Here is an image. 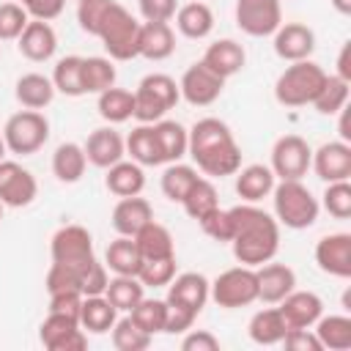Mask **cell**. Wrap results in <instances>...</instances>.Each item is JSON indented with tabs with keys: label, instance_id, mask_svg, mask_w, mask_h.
<instances>
[{
	"label": "cell",
	"instance_id": "1",
	"mask_svg": "<svg viewBox=\"0 0 351 351\" xmlns=\"http://www.w3.org/2000/svg\"><path fill=\"white\" fill-rule=\"evenodd\" d=\"M77 22L88 36L101 38L110 60L137 58L140 22L118 0H82L77 5Z\"/></svg>",
	"mask_w": 351,
	"mask_h": 351
},
{
	"label": "cell",
	"instance_id": "2",
	"mask_svg": "<svg viewBox=\"0 0 351 351\" xmlns=\"http://www.w3.org/2000/svg\"><path fill=\"white\" fill-rule=\"evenodd\" d=\"M230 219H233V236H230V247H233V258L241 266H261L266 261H271L280 250V222L258 208L255 203H241L230 208Z\"/></svg>",
	"mask_w": 351,
	"mask_h": 351
},
{
	"label": "cell",
	"instance_id": "3",
	"mask_svg": "<svg viewBox=\"0 0 351 351\" xmlns=\"http://www.w3.org/2000/svg\"><path fill=\"white\" fill-rule=\"evenodd\" d=\"M186 154L192 156L197 170L211 178L233 176L241 167V148L230 126L219 118H200L192 123Z\"/></svg>",
	"mask_w": 351,
	"mask_h": 351
},
{
	"label": "cell",
	"instance_id": "4",
	"mask_svg": "<svg viewBox=\"0 0 351 351\" xmlns=\"http://www.w3.org/2000/svg\"><path fill=\"white\" fill-rule=\"evenodd\" d=\"M49 252H52V263H58V266H63L80 277L82 296L104 293L110 277H107L104 263H99L93 255V239H90L88 228H82V225L58 228L52 233Z\"/></svg>",
	"mask_w": 351,
	"mask_h": 351
},
{
	"label": "cell",
	"instance_id": "5",
	"mask_svg": "<svg viewBox=\"0 0 351 351\" xmlns=\"http://www.w3.org/2000/svg\"><path fill=\"white\" fill-rule=\"evenodd\" d=\"M274 200V219L291 230H304L315 225L321 203L302 181H280L271 189Z\"/></svg>",
	"mask_w": 351,
	"mask_h": 351
},
{
	"label": "cell",
	"instance_id": "6",
	"mask_svg": "<svg viewBox=\"0 0 351 351\" xmlns=\"http://www.w3.org/2000/svg\"><path fill=\"white\" fill-rule=\"evenodd\" d=\"M324 82H326V71L318 63H313L310 58L296 60L277 77L274 99L282 107H304V104H313V99L324 88Z\"/></svg>",
	"mask_w": 351,
	"mask_h": 351
},
{
	"label": "cell",
	"instance_id": "7",
	"mask_svg": "<svg viewBox=\"0 0 351 351\" xmlns=\"http://www.w3.org/2000/svg\"><path fill=\"white\" fill-rule=\"evenodd\" d=\"M178 99H181L178 82L170 74L154 71L143 77L134 90V118L140 123H156L178 104Z\"/></svg>",
	"mask_w": 351,
	"mask_h": 351
},
{
	"label": "cell",
	"instance_id": "8",
	"mask_svg": "<svg viewBox=\"0 0 351 351\" xmlns=\"http://www.w3.org/2000/svg\"><path fill=\"white\" fill-rule=\"evenodd\" d=\"M5 148L16 156H30L49 140V121L38 110H19L3 126Z\"/></svg>",
	"mask_w": 351,
	"mask_h": 351
},
{
	"label": "cell",
	"instance_id": "9",
	"mask_svg": "<svg viewBox=\"0 0 351 351\" xmlns=\"http://www.w3.org/2000/svg\"><path fill=\"white\" fill-rule=\"evenodd\" d=\"M208 299H214L225 310L247 307L258 302V274L252 266H233L225 269L211 285H208Z\"/></svg>",
	"mask_w": 351,
	"mask_h": 351
},
{
	"label": "cell",
	"instance_id": "10",
	"mask_svg": "<svg viewBox=\"0 0 351 351\" xmlns=\"http://www.w3.org/2000/svg\"><path fill=\"white\" fill-rule=\"evenodd\" d=\"M313 148L299 134H282L271 148V173L280 181H302L310 170Z\"/></svg>",
	"mask_w": 351,
	"mask_h": 351
},
{
	"label": "cell",
	"instance_id": "11",
	"mask_svg": "<svg viewBox=\"0 0 351 351\" xmlns=\"http://www.w3.org/2000/svg\"><path fill=\"white\" fill-rule=\"evenodd\" d=\"M236 25L252 38L271 36L282 25L280 0H236Z\"/></svg>",
	"mask_w": 351,
	"mask_h": 351
},
{
	"label": "cell",
	"instance_id": "12",
	"mask_svg": "<svg viewBox=\"0 0 351 351\" xmlns=\"http://www.w3.org/2000/svg\"><path fill=\"white\" fill-rule=\"evenodd\" d=\"M38 337L44 348L49 351H85L88 348V335L80 326V321L63 313H47V318L38 326Z\"/></svg>",
	"mask_w": 351,
	"mask_h": 351
},
{
	"label": "cell",
	"instance_id": "13",
	"mask_svg": "<svg viewBox=\"0 0 351 351\" xmlns=\"http://www.w3.org/2000/svg\"><path fill=\"white\" fill-rule=\"evenodd\" d=\"M36 195H38L36 176L19 162L3 159L0 162V203L8 208H25L36 200Z\"/></svg>",
	"mask_w": 351,
	"mask_h": 351
},
{
	"label": "cell",
	"instance_id": "14",
	"mask_svg": "<svg viewBox=\"0 0 351 351\" xmlns=\"http://www.w3.org/2000/svg\"><path fill=\"white\" fill-rule=\"evenodd\" d=\"M222 88H225V80L219 74H214L203 60L192 63L181 74V80H178V90H181V96L192 107H208V104H214L222 96Z\"/></svg>",
	"mask_w": 351,
	"mask_h": 351
},
{
	"label": "cell",
	"instance_id": "15",
	"mask_svg": "<svg viewBox=\"0 0 351 351\" xmlns=\"http://www.w3.org/2000/svg\"><path fill=\"white\" fill-rule=\"evenodd\" d=\"M208 285L211 282L200 271H184V274H178V277H173L167 282L165 302L173 304V307H181V310H186V313H192L197 318L200 310L208 302Z\"/></svg>",
	"mask_w": 351,
	"mask_h": 351
},
{
	"label": "cell",
	"instance_id": "16",
	"mask_svg": "<svg viewBox=\"0 0 351 351\" xmlns=\"http://www.w3.org/2000/svg\"><path fill=\"white\" fill-rule=\"evenodd\" d=\"M310 167L326 184H332V181H348L351 178V145L343 143V140L324 143L318 151H313Z\"/></svg>",
	"mask_w": 351,
	"mask_h": 351
},
{
	"label": "cell",
	"instance_id": "17",
	"mask_svg": "<svg viewBox=\"0 0 351 351\" xmlns=\"http://www.w3.org/2000/svg\"><path fill=\"white\" fill-rule=\"evenodd\" d=\"M315 263L324 274L348 280L351 277V236L329 233L315 244Z\"/></svg>",
	"mask_w": 351,
	"mask_h": 351
},
{
	"label": "cell",
	"instance_id": "18",
	"mask_svg": "<svg viewBox=\"0 0 351 351\" xmlns=\"http://www.w3.org/2000/svg\"><path fill=\"white\" fill-rule=\"evenodd\" d=\"M271 36H274L277 58H282L288 63L307 60L313 55V49H315V33H313V27H307L302 22H285Z\"/></svg>",
	"mask_w": 351,
	"mask_h": 351
},
{
	"label": "cell",
	"instance_id": "19",
	"mask_svg": "<svg viewBox=\"0 0 351 351\" xmlns=\"http://www.w3.org/2000/svg\"><path fill=\"white\" fill-rule=\"evenodd\" d=\"M280 304V313L285 318L288 329H310L321 315H324V302L313 291H291Z\"/></svg>",
	"mask_w": 351,
	"mask_h": 351
},
{
	"label": "cell",
	"instance_id": "20",
	"mask_svg": "<svg viewBox=\"0 0 351 351\" xmlns=\"http://www.w3.org/2000/svg\"><path fill=\"white\" fill-rule=\"evenodd\" d=\"M82 148H85V156H88V162H90L93 167L107 170L110 165H115V162L123 159V154H126V140H123L121 132H115L112 126H99V129H93V132L88 134V140H85Z\"/></svg>",
	"mask_w": 351,
	"mask_h": 351
},
{
	"label": "cell",
	"instance_id": "21",
	"mask_svg": "<svg viewBox=\"0 0 351 351\" xmlns=\"http://www.w3.org/2000/svg\"><path fill=\"white\" fill-rule=\"evenodd\" d=\"M255 274H258V302L277 304L296 288V274L285 263L266 261L261 263V269H255Z\"/></svg>",
	"mask_w": 351,
	"mask_h": 351
},
{
	"label": "cell",
	"instance_id": "22",
	"mask_svg": "<svg viewBox=\"0 0 351 351\" xmlns=\"http://www.w3.org/2000/svg\"><path fill=\"white\" fill-rule=\"evenodd\" d=\"M16 47H19V52H22L27 60L44 63V60H49V58L55 55V49H58V36H55V30H52L49 22L30 19V22L25 25L22 36L16 38Z\"/></svg>",
	"mask_w": 351,
	"mask_h": 351
},
{
	"label": "cell",
	"instance_id": "23",
	"mask_svg": "<svg viewBox=\"0 0 351 351\" xmlns=\"http://www.w3.org/2000/svg\"><path fill=\"white\" fill-rule=\"evenodd\" d=\"M173 52H176V33H173L170 22H140L137 58L165 60Z\"/></svg>",
	"mask_w": 351,
	"mask_h": 351
},
{
	"label": "cell",
	"instance_id": "24",
	"mask_svg": "<svg viewBox=\"0 0 351 351\" xmlns=\"http://www.w3.org/2000/svg\"><path fill=\"white\" fill-rule=\"evenodd\" d=\"M200 60H203L214 74H219L222 80H228V77H233V74H239V71L244 69L247 52H244V47H241L239 41H233V38H219V41H214V44L206 47V52H203Z\"/></svg>",
	"mask_w": 351,
	"mask_h": 351
},
{
	"label": "cell",
	"instance_id": "25",
	"mask_svg": "<svg viewBox=\"0 0 351 351\" xmlns=\"http://www.w3.org/2000/svg\"><path fill=\"white\" fill-rule=\"evenodd\" d=\"M233 176H236V195L244 203L263 200L266 195H271V189L277 184L269 165H247V167H239Z\"/></svg>",
	"mask_w": 351,
	"mask_h": 351
},
{
	"label": "cell",
	"instance_id": "26",
	"mask_svg": "<svg viewBox=\"0 0 351 351\" xmlns=\"http://www.w3.org/2000/svg\"><path fill=\"white\" fill-rule=\"evenodd\" d=\"M154 219V208L145 197L132 195V197H121L112 208V228L118 236H134L145 222Z\"/></svg>",
	"mask_w": 351,
	"mask_h": 351
},
{
	"label": "cell",
	"instance_id": "27",
	"mask_svg": "<svg viewBox=\"0 0 351 351\" xmlns=\"http://www.w3.org/2000/svg\"><path fill=\"white\" fill-rule=\"evenodd\" d=\"M176 27L181 36L186 38H206L211 30H214V11L203 3V0H192V3H184L178 5L176 11Z\"/></svg>",
	"mask_w": 351,
	"mask_h": 351
},
{
	"label": "cell",
	"instance_id": "28",
	"mask_svg": "<svg viewBox=\"0 0 351 351\" xmlns=\"http://www.w3.org/2000/svg\"><path fill=\"white\" fill-rule=\"evenodd\" d=\"M14 96L25 110H44L55 99V85H52L49 77L38 74V71H30V74H22L16 80Z\"/></svg>",
	"mask_w": 351,
	"mask_h": 351
},
{
	"label": "cell",
	"instance_id": "29",
	"mask_svg": "<svg viewBox=\"0 0 351 351\" xmlns=\"http://www.w3.org/2000/svg\"><path fill=\"white\" fill-rule=\"evenodd\" d=\"M104 184L112 195L118 197H132V195H140L145 189V173H143V165L137 162H115L107 167V176H104Z\"/></svg>",
	"mask_w": 351,
	"mask_h": 351
},
{
	"label": "cell",
	"instance_id": "30",
	"mask_svg": "<svg viewBox=\"0 0 351 351\" xmlns=\"http://www.w3.org/2000/svg\"><path fill=\"white\" fill-rule=\"evenodd\" d=\"M118 321V310L110 304V299L104 293L96 296H82V307H80V326L90 335H104L112 329V324Z\"/></svg>",
	"mask_w": 351,
	"mask_h": 351
},
{
	"label": "cell",
	"instance_id": "31",
	"mask_svg": "<svg viewBox=\"0 0 351 351\" xmlns=\"http://www.w3.org/2000/svg\"><path fill=\"white\" fill-rule=\"evenodd\" d=\"M137 241V250L143 255V261H154V258H173L176 255V244H173V236L165 225H159L156 219L145 222L134 236Z\"/></svg>",
	"mask_w": 351,
	"mask_h": 351
},
{
	"label": "cell",
	"instance_id": "32",
	"mask_svg": "<svg viewBox=\"0 0 351 351\" xmlns=\"http://www.w3.org/2000/svg\"><path fill=\"white\" fill-rule=\"evenodd\" d=\"M126 154L132 156V162H137L143 167L165 165L162 148L156 143V134H154V126L151 123H140V126H134L129 132V137H126Z\"/></svg>",
	"mask_w": 351,
	"mask_h": 351
},
{
	"label": "cell",
	"instance_id": "33",
	"mask_svg": "<svg viewBox=\"0 0 351 351\" xmlns=\"http://www.w3.org/2000/svg\"><path fill=\"white\" fill-rule=\"evenodd\" d=\"M88 156L80 143H60L52 154V173L63 184H77L85 176Z\"/></svg>",
	"mask_w": 351,
	"mask_h": 351
},
{
	"label": "cell",
	"instance_id": "34",
	"mask_svg": "<svg viewBox=\"0 0 351 351\" xmlns=\"http://www.w3.org/2000/svg\"><path fill=\"white\" fill-rule=\"evenodd\" d=\"M154 126V134H156V143L162 148V159L170 165V162H178L181 156H186V145H189V129H184V123L178 121H170V118H159Z\"/></svg>",
	"mask_w": 351,
	"mask_h": 351
},
{
	"label": "cell",
	"instance_id": "35",
	"mask_svg": "<svg viewBox=\"0 0 351 351\" xmlns=\"http://www.w3.org/2000/svg\"><path fill=\"white\" fill-rule=\"evenodd\" d=\"M247 332H250V340L258 346H277L282 340V335L288 332V326H285L280 307H266L250 318Z\"/></svg>",
	"mask_w": 351,
	"mask_h": 351
},
{
	"label": "cell",
	"instance_id": "36",
	"mask_svg": "<svg viewBox=\"0 0 351 351\" xmlns=\"http://www.w3.org/2000/svg\"><path fill=\"white\" fill-rule=\"evenodd\" d=\"M315 337L321 340V348L329 351H348L351 348V318L348 315H321L315 324Z\"/></svg>",
	"mask_w": 351,
	"mask_h": 351
},
{
	"label": "cell",
	"instance_id": "37",
	"mask_svg": "<svg viewBox=\"0 0 351 351\" xmlns=\"http://www.w3.org/2000/svg\"><path fill=\"white\" fill-rule=\"evenodd\" d=\"M104 263L115 271V274H134L143 266V255L137 250V241L132 236H118L115 241H110L107 252H104Z\"/></svg>",
	"mask_w": 351,
	"mask_h": 351
},
{
	"label": "cell",
	"instance_id": "38",
	"mask_svg": "<svg viewBox=\"0 0 351 351\" xmlns=\"http://www.w3.org/2000/svg\"><path fill=\"white\" fill-rule=\"evenodd\" d=\"M96 110H99V115L107 123H123V121L134 118V93L112 85V88H107V90L99 93Z\"/></svg>",
	"mask_w": 351,
	"mask_h": 351
},
{
	"label": "cell",
	"instance_id": "39",
	"mask_svg": "<svg viewBox=\"0 0 351 351\" xmlns=\"http://www.w3.org/2000/svg\"><path fill=\"white\" fill-rule=\"evenodd\" d=\"M143 291L145 285L134 277V274H115L107 288H104V296L110 299V304L118 310V313H129L140 299H143Z\"/></svg>",
	"mask_w": 351,
	"mask_h": 351
},
{
	"label": "cell",
	"instance_id": "40",
	"mask_svg": "<svg viewBox=\"0 0 351 351\" xmlns=\"http://www.w3.org/2000/svg\"><path fill=\"white\" fill-rule=\"evenodd\" d=\"M52 85H55V90L58 93H63V96H82L85 93V88H82V58L80 55H66V58H60L58 63H55V69H52Z\"/></svg>",
	"mask_w": 351,
	"mask_h": 351
},
{
	"label": "cell",
	"instance_id": "41",
	"mask_svg": "<svg viewBox=\"0 0 351 351\" xmlns=\"http://www.w3.org/2000/svg\"><path fill=\"white\" fill-rule=\"evenodd\" d=\"M115 66L110 58H101V55H90V58H82V88L85 93H101L107 88L115 85Z\"/></svg>",
	"mask_w": 351,
	"mask_h": 351
},
{
	"label": "cell",
	"instance_id": "42",
	"mask_svg": "<svg viewBox=\"0 0 351 351\" xmlns=\"http://www.w3.org/2000/svg\"><path fill=\"white\" fill-rule=\"evenodd\" d=\"M197 178H200V176H197V170H195L192 165L170 162V165L165 167V173H162V192H165L167 200L181 203L184 195L189 192V186H192Z\"/></svg>",
	"mask_w": 351,
	"mask_h": 351
},
{
	"label": "cell",
	"instance_id": "43",
	"mask_svg": "<svg viewBox=\"0 0 351 351\" xmlns=\"http://www.w3.org/2000/svg\"><path fill=\"white\" fill-rule=\"evenodd\" d=\"M181 206H184V211H186L192 219H203L208 211H214V208L219 206V200H217V186H214L208 178H197V181L189 186V192L184 195Z\"/></svg>",
	"mask_w": 351,
	"mask_h": 351
},
{
	"label": "cell",
	"instance_id": "44",
	"mask_svg": "<svg viewBox=\"0 0 351 351\" xmlns=\"http://www.w3.org/2000/svg\"><path fill=\"white\" fill-rule=\"evenodd\" d=\"M348 85L351 82H346L343 77H337V74H326V82H324V88L318 90V96L313 99V107H315V112H321V115H337L343 107H346V101H348Z\"/></svg>",
	"mask_w": 351,
	"mask_h": 351
},
{
	"label": "cell",
	"instance_id": "45",
	"mask_svg": "<svg viewBox=\"0 0 351 351\" xmlns=\"http://www.w3.org/2000/svg\"><path fill=\"white\" fill-rule=\"evenodd\" d=\"M165 315H167L165 299H145V296H143V299L129 310V318H132L143 332H148L151 337L159 335V332H165Z\"/></svg>",
	"mask_w": 351,
	"mask_h": 351
},
{
	"label": "cell",
	"instance_id": "46",
	"mask_svg": "<svg viewBox=\"0 0 351 351\" xmlns=\"http://www.w3.org/2000/svg\"><path fill=\"white\" fill-rule=\"evenodd\" d=\"M110 337H112L115 351H145V348L151 346V340H154V337H151L148 332H143L129 315H123V318H118V321L112 324Z\"/></svg>",
	"mask_w": 351,
	"mask_h": 351
},
{
	"label": "cell",
	"instance_id": "47",
	"mask_svg": "<svg viewBox=\"0 0 351 351\" xmlns=\"http://www.w3.org/2000/svg\"><path fill=\"white\" fill-rule=\"evenodd\" d=\"M321 206L329 211L335 219H348L351 217V184L348 181H332L326 184L321 195Z\"/></svg>",
	"mask_w": 351,
	"mask_h": 351
},
{
	"label": "cell",
	"instance_id": "48",
	"mask_svg": "<svg viewBox=\"0 0 351 351\" xmlns=\"http://www.w3.org/2000/svg\"><path fill=\"white\" fill-rule=\"evenodd\" d=\"M176 277V255L173 258H154V261H143L137 280L145 288H167V282Z\"/></svg>",
	"mask_w": 351,
	"mask_h": 351
},
{
	"label": "cell",
	"instance_id": "49",
	"mask_svg": "<svg viewBox=\"0 0 351 351\" xmlns=\"http://www.w3.org/2000/svg\"><path fill=\"white\" fill-rule=\"evenodd\" d=\"M27 22L30 16L19 3H0V41H16Z\"/></svg>",
	"mask_w": 351,
	"mask_h": 351
},
{
	"label": "cell",
	"instance_id": "50",
	"mask_svg": "<svg viewBox=\"0 0 351 351\" xmlns=\"http://www.w3.org/2000/svg\"><path fill=\"white\" fill-rule=\"evenodd\" d=\"M200 222V228H203V233L206 236H211L214 241H230V236H233V219H230V208H214V211H208L203 219H197Z\"/></svg>",
	"mask_w": 351,
	"mask_h": 351
},
{
	"label": "cell",
	"instance_id": "51",
	"mask_svg": "<svg viewBox=\"0 0 351 351\" xmlns=\"http://www.w3.org/2000/svg\"><path fill=\"white\" fill-rule=\"evenodd\" d=\"M145 22H170L178 11V0H137Z\"/></svg>",
	"mask_w": 351,
	"mask_h": 351
},
{
	"label": "cell",
	"instance_id": "52",
	"mask_svg": "<svg viewBox=\"0 0 351 351\" xmlns=\"http://www.w3.org/2000/svg\"><path fill=\"white\" fill-rule=\"evenodd\" d=\"M19 5L27 11L30 19H41V22H52L63 14L66 0H19Z\"/></svg>",
	"mask_w": 351,
	"mask_h": 351
},
{
	"label": "cell",
	"instance_id": "53",
	"mask_svg": "<svg viewBox=\"0 0 351 351\" xmlns=\"http://www.w3.org/2000/svg\"><path fill=\"white\" fill-rule=\"evenodd\" d=\"M80 307H82V293L80 291H58L49 293V313H63L80 321Z\"/></svg>",
	"mask_w": 351,
	"mask_h": 351
},
{
	"label": "cell",
	"instance_id": "54",
	"mask_svg": "<svg viewBox=\"0 0 351 351\" xmlns=\"http://www.w3.org/2000/svg\"><path fill=\"white\" fill-rule=\"evenodd\" d=\"M280 343L285 348H291V351H324L321 348V340L315 337L313 329H288Z\"/></svg>",
	"mask_w": 351,
	"mask_h": 351
},
{
	"label": "cell",
	"instance_id": "55",
	"mask_svg": "<svg viewBox=\"0 0 351 351\" xmlns=\"http://www.w3.org/2000/svg\"><path fill=\"white\" fill-rule=\"evenodd\" d=\"M181 348L184 351H219V340L208 329H186Z\"/></svg>",
	"mask_w": 351,
	"mask_h": 351
},
{
	"label": "cell",
	"instance_id": "56",
	"mask_svg": "<svg viewBox=\"0 0 351 351\" xmlns=\"http://www.w3.org/2000/svg\"><path fill=\"white\" fill-rule=\"evenodd\" d=\"M165 304H167V302H165ZM192 324H195V315H192V313L167 304V315H165V332H167V335H184L186 329H192Z\"/></svg>",
	"mask_w": 351,
	"mask_h": 351
},
{
	"label": "cell",
	"instance_id": "57",
	"mask_svg": "<svg viewBox=\"0 0 351 351\" xmlns=\"http://www.w3.org/2000/svg\"><path fill=\"white\" fill-rule=\"evenodd\" d=\"M337 77H343L346 82H351V41L343 44L340 55H337Z\"/></svg>",
	"mask_w": 351,
	"mask_h": 351
},
{
	"label": "cell",
	"instance_id": "58",
	"mask_svg": "<svg viewBox=\"0 0 351 351\" xmlns=\"http://www.w3.org/2000/svg\"><path fill=\"white\" fill-rule=\"evenodd\" d=\"M329 3H332V8H335L337 14H343V16L351 14V0H329Z\"/></svg>",
	"mask_w": 351,
	"mask_h": 351
},
{
	"label": "cell",
	"instance_id": "59",
	"mask_svg": "<svg viewBox=\"0 0 351 351\" xmlns=\"http://www.w3.org/2000/svg\"><path fill=\"white\" fill-rule=\"evenodd\" d=\"M5 151H8V148H5V140H3V134H0V162L5 159Z\"/></svg>",
	"mask_w": 351,
	"mask_h": 351
},
{
	"label": "cell",
	"instance_id": "60",
	"mask_svg": "<svg viewBox=\"0 0 351 351\" xmlns=\"http://www.w3.org/2000/svg\"><path fill=\"white\" fill-rule=\"evenodd\" d=\"M0 219H3V203H0Z\"/></svg>",
	"mask_w": 351,
	"mask_h": 351
},
{
	"label": "cell",
	"instance_id": "61",
	"mask_svg": "<svg viewBox=\"0 0 351 351\" xmlns=\"http://www.w3.org/2000/svg\"><path fill=\"white\" fill-rule=\"evenodd\" d=\"M77 3H82V0H77Z\"/></svg>",
	"mask_w": 351,
	"mask_h": 351
}]
</instances>
